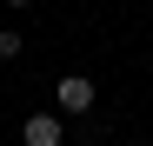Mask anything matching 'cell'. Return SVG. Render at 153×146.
Returning a JSON list of instances; mask_svg holds the SVG:
<instances>
[{
    "label": "cell",
    "mask_w": 153,
    "mask_h": 146,
    "mask_svg": "<svg viewBox=\"0 0 153 146\" xmlns=\"http://www.w3.org/2000/svg\"><path fill=\"white\" fill-rule=\"evenodd\" d=\"M20 139H27V146H60L67 126H60V113H33L27 126H20Z\"/></svg>",
    "instance_id": "2"
},
{
    "label": "cell",
    "mask_w": 153,
    "mask_h": 146,
    "mask_svg": "<svg viewBox=\"0 0 153 146\" xmlns=\"http://www.w3.org/2000/svg\"><path fill=\"white\" fill-rule=\"evenodd\" d=\"M93 100H100V86L87 80V73H60V80H53V106L60 113H87Z\"/></svg>",
    "instance_id": "1"
},
{
    "label": "cell",
    "mask_w": 153,
    "mask_h": 146,
    "mask_svg": "<svg viewBox=\"0 0 153 146\" xmlns=\"http://www.w3.org/2000/svg\"><path fill=\"white\" fill-rule=\"evenodd\" d=\"M7 7H33V0H7Z\"/></svg>",
    "instance_id": "4"
},
{
    "label": "cell",
    "mask_w": 153,
    "mask_h": 146,
    "mask_svg": "<svg viewBox=\"0 0 153 146\" xmlns=\"http://www.w3.org/2000/svg\"><path fill=\"white\" fill-rule=\"evenodd\" d=\"M20 53V33H0V60H13Z\"/></svg>",
    "instance_id": "3"
}]
</instances>
